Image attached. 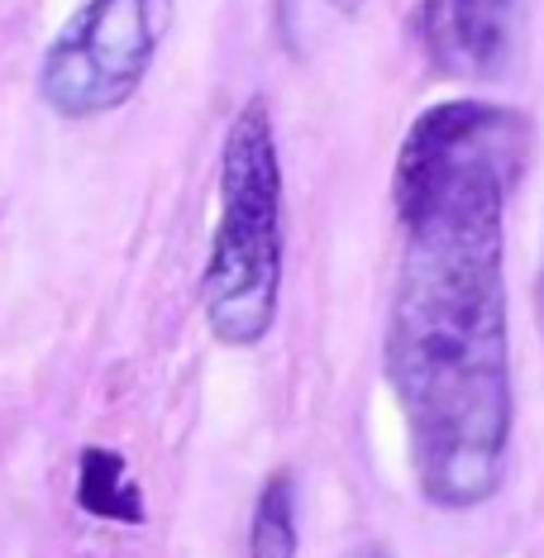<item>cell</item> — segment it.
I'll return each mask as SVG.
<instances>
[{
    "instance_id": "6da1fadb",
    "label": "cell",
    "mask_w": 544,
    "mask_h": 558,
    "mask_svg": "<svg viewBox=\"0 0 544 558\" xmlns=\"http://www.w3.org/2000/svg\"><path fill=\"white\" fill-rule=\"evenodd\" d=\"M530 124L497 100H439L391 162L401 263L387 301L383 373L407 421L415 487L473 511L506 477L516 425L506 306V186Z\"/></svg>"
},
{
    "instance_id": "7a4b0ae2",
    "label": "cell",
    "mask_w": 544,
    "mask_h": 558,
    "mask_svg": "<svg viewBox=\"0 0 544 558\" xmlns=\"http://www.w3.org/2000/svg\"><path fill=\"white\" fill-rule=\"evenodd\" d=\"M282 154L273 110L249 96L220 144V220L201 272V306L220 344L253 349L273 335L282 306Z\"/></svg>"
},
{
    "instance_id": "3957f363",
    "label": "cell",
    "mask_w": 544,
    "mask_h": 558,
    "mask_svg": "<svg viewBox=\"0 0 544 558\" xmlns=\"http://www.w3.org/2000/svg\"><path fill=\"white\" fill-rule=\"evenodd\" d=\"M168 24L172 0H82L44 53V100L62 120L120 110L144 86Z\"/></svg>"
},
{
    "instance_id": "277c9868",
    "label": "cell",
    "mask_w": 544,
    "mask_h": 558,
    "mask_svg": "<svg viewBox=\"0 0 544 558\" xmlns=\"http://www.w3.org/2000/svg\"><path fill=\"white\" fill-rule=\"evenodd\" d=\"M430 68L454 82H501L521 58V0H421Z\"/></svg>"
},
{
    "instance_id": "5b68a950",
    "label": "cell",
    "mask_w": 544,
    "mask_h": 558,
    "mask_svg": "<svg viewBox=\"0 0 544 558\" xmlns=\"http://www.w3.org/2000/svg\"><path fill=\"white\" fill-rule=\"evenodd\" d=\"M77 506L96 520H120V525H144V492L130 477V463L116 449H82L77 468Z\"/></svg>"
},
{
    "instance_id": "8992f818",
    "label": "cell",
    "mask_w": 544,
    "mask_h": 558,
    "mask_svg": "<svg viewBox=\"0 0 544 558\" xmlns=\"http://www.w3.org/2000/svg\"><path fill=\"white\" fill-rule=\"evenodd\" d=\"M301 530H297V477L287 468L263 482L249 520V558H297Z\"/></svg>"
},
{
    "instance_id": "52a82bcc",
    "label": "cell",
    "mask_w": 544,
    "mask_h": 558,
    "mask_svg": "<svg viewBox=\"0 0 544 558\" xmlns=\"http://www.w3.org/2000/svg\"><path fill=\"white\" fill-rule=\"evenodd\" d=\"M535 320H540V335H544V268L535 277Z\"/></svg>"
},
{
    "instance_id": "ba28073f",
    "label": "cell",
    "mask_w": 544,
    "mask_h": 558,
    "mask_svg": "<svg viewBox=\"0 0 544 558\" xmlns=\"http://www.w3.org/2000/svg\"><path fill=\"white\" fill-rule=\"evenodd\" d=\"M335 5H339V10H344V15H353V10H359V5H363V0H335Z\"/></svg>"
},
{
    "instance_id": "9c48e42d",
    "label": "cell",
    "mask_w": 544,
    "mask_h": 558,
    "mask_svg": "<svg viewBox=\"0 0 544 558\" xmlns=\"http://www.w3.org/2000/svg\"><path fill=\"white\" fill-rule=\"evenodd\" d=\"M353 558H387L383 549H368V554H353Z\"/></svg>"
}]
</instances>
